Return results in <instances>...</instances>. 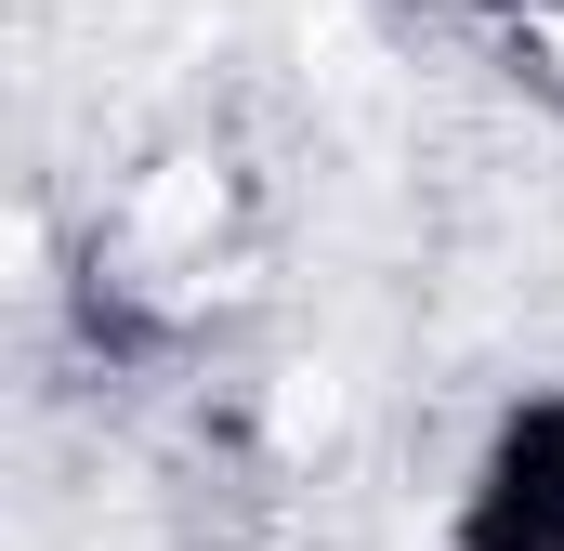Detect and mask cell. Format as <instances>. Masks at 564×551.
I'll return each instance as SVG.
<instances>
[{
  "mask_svg": "<svg viewBox=\"0 0 564 551\" xmlns=\"http://www.w3.org/2000/svg\"><path fill=\"white\" fill-rule=\"evenodd\" d=\"M446 551H564V381L486 408L446 486Z\"/></svg>",
  "mask_w": 564,
  "mask_h": 551,
  "instance_id": "1",
  "label": "cell"
},
{
  "mask_svg": "<svg viewBox=\"0 0 564 551\" xmlns=\"http://www.w3.org/2000/svg\"><path fill=\"white\" fill-rule=\"evenodd\" d=\"M473 26H486V53H499L512 79L564 93V0H473Z\"/></svg>",
  "mask_w": 564,
  "mask_h": 551,
  "instance_id": "2",
  "label": "cell"
}]
</instances>
